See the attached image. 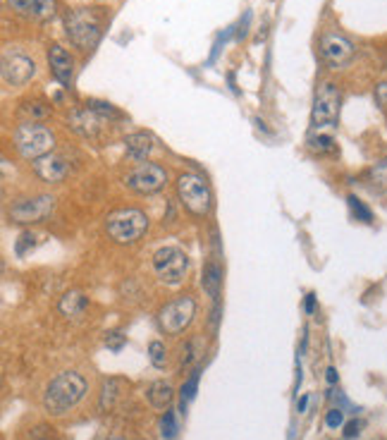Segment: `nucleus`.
Here are the masks:
<instances>
[{
    "instance_id": "nucleus-24",
    "label": "nucleus",
    "mask_w": 387,
    "mask_h": 440,
    "mask_svg": "<svg viewBox=\"0 0 387 440\" xmlns=\"http://www.w3.org/2000/svg\"><path fill=\"white\" fill-rule=\"evenodd\" d=\"M39 245V235L36 232H22L15 242V254L17 256H27L29 251H34V247Z\"/></svg>"
},
{
    "instance_id": "nucleus-21",
    "label": "nucleus",
    "mask_w": 387,
    "mask_h": 440,
    "mask_svg": "<svg viewBox=\"0 0 387 440\" xmlns=\"http://www.w3.org/2000/svg\"><path fill=\"white\" fill-rule=\"evenodd\" d=\"M124 381L122 378H108L106 383H103L101 388V409L103 412H108V409L115 407V402H117L120 397V390H122Z\"/></svg>"
},
{
    "instance_id": "nucleus-32",
    "label": "nucleus",
    "mask_w": 387,
    "mask_h": 440,
    "mask_svg": "<svg viewBox=\"0 0 387 440\" xmlns=\"http://www.w3.org/2000/svg\"><path fill=\"white\" fill-rule=\"evenodd\" d=\"M124 343H127V338H124L122 333H117V330H113V333H108V338H106L108 350H113V352H120V350H122Z\"/></svg>"
},
{
    "instance_id": "nucleus-31",
    "label": "nucleus",
    "mask_w": 387,
    "mask_h": 440,
    "mask_svg": "<svg viewBox=\"0 0 387 440\" xmlns=\"http://www.w3.org/2000/svg\"><path fill=\"white\" fill-rule=\"evenodd\" d=\"M325 423H328V428H339V426H344V412H342L339 407L330 409V412L325 414Z\"/></svg>"
},
{
    "instance_id": "nucleus-17",
    "label": "nucleus",
    "mask_w": 387,
    "mask_h": 440,
    "mask_svg": "<svg viewBox=\"0 0 387 440\" xmlns=\"http://www.w3.org/2000/svg\"><path fill=\"white\" fill-rule=\"evenodd\" d=\"M146 400H149V405L153 409L165 412V409H170L172 400H175V388L167 381H155L151 383L149 390H146Z\"/></svg>"
},
{
    "instance_id": "nucleus-37",
    "label": "nucleus",
    "mask_w": 387,
    "mask_h": 440,
    "mask_svg": "<svg viewBox=\"0 0 387 440\" xmlns=\"http://www.w3.org/2000/svg\"><path fill=\"white\" fill-rule=\"evenodd\" d=\"M325 381L330 383V385H334V383L339 381V374H337V369H332V366H330V369L325 371Z\"/></svg>"
},
{
    "instance_id": "nucleus-30",
    "label": "nucleus",
    "mask_w": 387,
    "mask_h": 440,
    "mask_svg": "<svg viewBox=\"0 0 387 440\" xmlns=\"http://www.w3.org/2000/svg\"><path fill=\"white\" fill-rule=\"evenodd\" d=\"M308 144H311V149H316V151H330L334 139L328 137V134H318V137H311L308 139Z\"/></svg>"
},
{
    "instance_id": "nucleus-3",
    "label": "nucleus",
    "mask_w": 387,
    "mask_h": 440,
    "mask_svg": "<svg viewBox=\"0 0 387 440\" xmlns=\"http://www.w3.org/2000/svg\"><path fill=\"white\" fill-rule=\"evenodd\" d=\"M65 32L70 36V41L75 44V48L79 50H91L101 39V17L93 10L79 8L65 15Z\"/></svg>"
},
{
    "instance_id": "nucleus-27",
    "label": "nucleus",
    "mask_w": 387,
    "mask_h": 440,
    "mask_svg": "<svg viewBox=\"0 0 387 440\" xmlns=\"http://www.w3.org/2000/svg\"><path fill=\"white\" fill-rule=\"evenodd\" d=\"M368 180L373 182V187L387 191V158H383L380 163H375L373 168H370Z\"/></svg>"
},
{
    "instance_id": "nucleus-8",
    "label": "nucleus",
    "mask_w": 387,
    "mask_h": 440,
    "mask_svg": "<svg viewBox=\"0 0 387 440\" xmlns=\"http://www.w3.org/2000/svg\"><path fill=\"white\" fill-rule=\"evenodd\" d=\"M55 211V199L50 194L29 196V199H19L17 204L10 206L8 216L12 222L19 225H34V222L46 220Z\"/></svg>"
},
{
    "instance_id": "nucleus-26",
    "label": "nucleus",
    "mask_w": 387,
    "mask_h": 440,
    "mask_svg": "<svg viewBox=\"0 0 387 440\" xmlns=\"http://www.w3.org/2000/svg\"><path fill=\"white\" fill-rule=\"evenodd\" d=\"M149 359H151V364H153L155 369H165L167 350H165V345L160 343V340H153V343L149 345Z\"/></svg>"
},
{
    "instance_id": "nucleus-22",
    "label": "nucleus",
    "mask_w": 387,
    "mask_h": 440,
    "mask_svg": "<svg viewBox=\"0 0 387 440\" xmlns=\"http://www.w3.org/2000/svg\"><path fill=\"white\" fill-rule=\"evenodd\" d=\"M198 381H201V369H194L189 378H187L185 383H182V388H180V397H182V402H180V412L185 414L187 412V405L196 397V392H198Z\"/></svg>"
},
{
    "instance_id": "nucleus-29",
    "label": "nucleus",
    "mask_w": 387,
    "mask_h": 440,
    "mask_svg": "<svg viewBox=\"0 0 387 440\" xmlns=\"http://www.w3.org/2000/svg\"><path fill=\"white\" fill-rule=\"evenodd\" d=\"M27 440H57V436L50 426H34L27 433Z\"/></svg>"
},
{
    "instance_id": "nucleus-38",
    "label": "nucleus",
    "mask_w": 387,
    "mask_h": 440,
    "mask_svg": "<svg viewBox=\"0 0 387 440\" xmlns=\"http://www.w3.org/2000/svg\"><path fill=\"white\" fill-rule=\"evenodd\" d=\"M306 407H308V395H301L299 405H296V412H299V414H304V412H306Z\"/></svg>"
},
{
    "instance_id": "nucleus-35",
    "label": "nucleus",
    "mask_w": 387,
    "mask_h": 440,
    "mask_svg": "<svg viewBox=\"0 0 387 440\" xmlns=\"http://www.w3.org/2000/svg\"><path fill=\"white\" fill-rule=\"evenodd\" d=\"M359 431H361V421H349V423H344V436L347 438H357L359 436Z\"/></svg>"
},
{
    "instance_id": "nucleus-7",
    "label": "nucleus",
    "mask_w": 387,
    "mask_h": 440,
    "mask_svg": "<svg viewBox=\"0 0 387 440\" xmlns=\"http://www.w3.org/2000/svg\"><path fill=\"white\" fill-rule=\"evenodd\" d=\"M339 89L330 82L318 86L316 98H313V108H311V125L313 129H323V127H332L337 122L339 115Z\"/></svg>"
},
{
    "instance_id": "nucleus-19",
    "label": "nucleus",
    "mask_w": 387,
    "mask_h": 440,
    "mask_svg": "<svg viewBox=\"0 0 387 440\" xmlns=\"http://www.w3.org/2000/svg\"><path fill=\"white\" fill-rule=\"evenodd\" d=\"M103 117L98 115L96 111H91V108H86V111H79V113H72V127L77 129V132L82 134V137H96L98 134V122H101Z\"/></svg>"
},
{
    "instance_id": "nucleus-39",
    "label": "nucleus",
    "mask_w": 387,
    "mask_h": 440,
    "mask_svg": "<svg viewBox=\"0 0 387 440\" xmlns=\"http://www.w3.org/2000/svg\"><path fill=\"white\" fill-rule=\"evenodd\" d=\"M108 440H124V438H108Z\"/></svg>"
},
{
    "instance_id": "nucleus-15",
    "label": "nucleus",
    "mask_w": 387,
    "mask_h": 440,
    "mask_svg": "<svg viewBox=\"0 0 387 440\" xmlns=\"http://www.w3.org/2000/svg\"><path fill=\"white\" fill-rule=\"evenodd\" d=\"M8 5L31 19H48L55 15V0H8Z\"/></svg>"
},
{
    "instance_id": "nucleus-36",
    "label": "nucleus",
    "mask_w": 387,
    "mask_h": 440,
    "mask_svg": "<svg viewBox=\"0 0 387 440\" xmlns=\"http://www.w3.org/2000/svg\"><path fill=\"white\" fill-rule=\"evenodd\" d=\"M304 309H306V314H313V312H316V294H306Z\"/></svg>"
},
{
    "instance_id": "nucleus-23",
    "label": "nucleus",
    "mask_w": 387,
    "mask_h": 440,
    "mask_svg": "<svg viewBox=\"0 0 387 440\" xmlns=\"http://www.w3.org/2000/svg\"><path fill=\"white\" fill-rule=\"evenodd\" d=\"M22 115L29 117V122H39V120H46V117L50 115V108L44 106V103H39V101H27L22 106Z\"/></svg>"
},
{
    "instance_id": "nucleus-11",
    "label": "nucleus",
    "mask_w": 387,
    "mask_h": 440,
    "mask_svg": "<svg viewBox=\"0 0 387 440\" xmlns=\"http://www.w3.org/2000/svg\"><path fill=\"white\" fill-rule=\"evenodd\" d=\"M124 182H127V187L132 191H137V194H155V191L165 187L167 173L155 163H139L137 168L124 178Z\"/></svg>"
},
{
    "instance_id": "nucleus-14",
    "label": "nucleus",
    "mask_w": 387,
    "mask_h": 440,
    "mask_svg": "<svg viewBox=\"0 0 387 440\" xmlns=\"http://www.w3.org/2000/svg\"><path fill=\"white\" fill-rule=\"evenodd\" d=\"M48 63H50V70H53L55 79L60 82L62 86H70L72 79H75V60H72V55L67 53L62 46H50L48 50Z\"/></svg>"
},
{
    "instance_id": "nucleus-6",
    "label": "nucleus",
    "mask_w": 387,
    "mask_h": 440,
    "mask_svg": "<svg viewBox=\"0 0 387 440\" xmlns=\"http://www.w3.org/2000/svg\"><path fill=\"white\" fill-rule=\"evenodd\" d=\"M189 268V258L177 247H160L153 254V271L160 283L165 285H180Z\"/></svg>"
},
{
    "instance_id": "nucleus-20",
    "label": "nucleus",
    "mask_w": 387,
    "mask_h": 440,
    "mask_svg": "<svg viewBox=\"0 0 387 440\" xmlns=\"http://www.w3.org/2000/svg\"><path fill=\"white\" fill-rule=\"evenodd\" d=\"M201 285H203V289H206V292H208V297H211L213 302H218V297H220L223 273H220V268H218L213 261H208V263H206V268H203Z\"/></svg>"
},
{
    "instance_id": "nucleus-18",
    "label": "nucleus",
    "mask_w": 387,
    "mask_h": 440,
    "mask_svg": "<svg viewBox=\"0 0 387 440\" xmlns=\"http://www.w3.org/2000/svg\"><path fill=\"white\" fill-rule=\"evenodd\" d=\"M88 307V299L84 297L82 292H77V289H70V292H65L60 297V302H57V312L62 316H67V318H79L84 316Z\"/></svg>"
},
{
    "instance_id": "nucleus-4",
    "label": "nucleus",
    "mask_w": 387,
    "mask_h": 440,
    "mask_svg": "<svg viewBox=\"0 0 387 440\" xmlns=\"http://www.w3.org/2000/svg\"><path fill=\"white\" fill-rule=\"evenodd\" d=\"M106 230L117 245H134L149 230V218L139 209H120L108 216Z\"/></svg>"
},
{
    "instance_id": "nucleus-5",
    "label": "nucleus",
    "mask_w": 387,
    "mask_h": 440,
    "mask_svg": "<svg viewBox=\"0 0 387 440\" xmlns=\"http://www.w3.org/2000/svg\"><path fill=\"white\" fill-rule=\"evenodd\" d=\"M177 196H180L182 206H185L191 216H206L208 211H211L213 196L201 175L182 173L180 178H177Z\"/></svg>"
},
{
    "instance_id": "nucleus-9",
    "label": "nucleus",
    "mask_w": 387,
    "mask_h": 440,
    "mask_svg": "<svg viewBox=\"0 0 387 440\" xmlns=\"http://www.w3.org/2000/svg\"><path fill=\"white\" fill-rule=\"evenodd\" d=\"M3 82L5 86H24L31 82V77L36 75V63L29 58L24 50L19 48H8L3 50Z\"/></svg>"
},
{
    "instance_id": "nucleus-12",
    "label": "nucleus",
    "mask_w": 387,
    "mask_h": 440,
    "mask_svg": "<svg viewBox=\"0 0 387 440\" xmlns=\"http://www.w3.org/2000/svg\"><path fill=\"white\" fill-rule=\"evenodd\" d=\"M321 58L332 70H339L354 58V44L342 34H325L321 39Z\"/></svg>"
},
{
    "instance_id": "nucleus-25",
    "label": "nucleus",
    "mask_w": 387,
    "mask_h": 440,
    "mask_svg": "<svg viewBox=\"0 0 387 440\" xmlns=\"http://www.w3.org/2000/svg\"><path fill=\"white\" fill-rule=\"evenodd\" d=\"M347 201H349V209H352V213H354V218H357V220H361V222L373 220V211H370L368 206L359 199V196L352 194V196H347Z\"/></svg>"
},
{
    "instance_id": "nucleus-34",
    "label": "nucleus",
    "mask_w": 387,
    "mask_h": 440,
    "mask_svg": "<svg viewBox=\"0 0 387 440\" xmlns=\"http://www.w3.org/2000/svg\"><path fill=\"white\" fill-rule=\"evenodd\" d=\"M375 103H378L380 108H387V82H380V84L375 86Z\"/></svg>"
},
{
    "instance_id": "nucleus-13",
    "label": "nucleus",
    "mask_w": 387,
    "mask_h": 440,
    "mask_svg": "<svg viewBox=\"0 0 387 440\" xmlns=\"http://www.w3.org/2000/svg\"><path fill=\"white\" fill-rule=\"evenodd\" d=\"M31 163H34V173L39 175L44 182H48V184L62 182V180L70 175V163H67V160L62 158L60 153L50 151V153H46V156L31 160Z\"/></svg>"
},
{
    "instance_id": "nucleus-2",
    "label": "nucleus",
    "mask_w": 387,
    "mask_h": 440,
    "mask_svg": "<svg viewBox=\"0 0 387 440\" xmlns=\"http://www.w3.org/2000/svg\"><path fill=\"white\" fill-rule=\"evenodd\" d=\"M55 146V134L41 122H22L15 129V149L24 160H36L50 153Z\"/></svg>"
},
{
    "instance_id": "nucleus-16",
    "label": "nucleus",
    "mask_w": 387,
    "mask_h": 440,
    "mask_svg": "<svg viewBox=\"0 0 387 440\" xmlns=\"http://www.w3.org/2000/svg\"><path fill=\"white\" fill-rule=\"evenodd\" d=\"M153 149H155V139L153 134L149 132H134L124 139V151L134 160H146L153 153Z\"/></svg>"
},
{
    "instance_id": "nucleus-33",
    "label": "nucleus",
    "mask_w": 387,
    "mask_h": 440,
    "mask_svg": "<svg viewBox=\"0 0 387 440\" xmlns=\"http://www.w3.org/2000/svg\"><path fill=\"white\" fill-rule=\"evenodd\" d=\"M194 347H196V343L191 340V343H187V347L182 350V364L185 366H189L191 361L196 359V350H194Z\"/></svg>"
},
{
    "instance_id": "nucleus-28",
    "label": "nucleus",
    "mask_w": 387,
    "mask_h": 440,
    "mask_svg": "<svg viewBox=\"0 0 387 440\" xmlns=\"http://www.w3.org/2000/svg\"><path fill=\"white\" fill-rule=\"evenodd\" d=\"M160 436L165 440H172L177 436V419H175V412H172V409H165L163 419H160Z\"/></svg>"
},
{
    "instance_id": "nucleus-10",
    "label": "nucleus",
    "mask_w": 387,
    "mask_h": 440,
    "mask_svg": "<svg viewBox=\"0 0 387 440\" xmlns=\"http://www.w3.org/2000/svg\"><path fill=\"white\" fill-rule=\"evenodd\" d=\"M194 314H196V302L191 297H177L175 302L165 304L158 314V323L160 330L165 335H180L185 328H189V323L194 321Z\"/></svg>"
},
{
    "instance_id": "nucleus-1",
    "label": "nucleus",
    "mask_w": 387,
    "mask_h": 440,
    "mask_svg": "<svg viewBox=\"0 0 387 440\" xmlns=\"http://www.w3.org/2000/svg\"><path fill=\"white\" fill-rule=\"evenodd\" d=\"M88 390L86 378L77 371H62L48 383L44 392V412L50 417H62L84 400Z\"/></svg>"
}]
</instances>
